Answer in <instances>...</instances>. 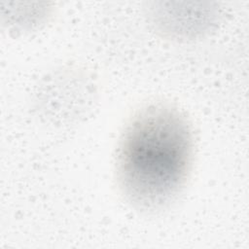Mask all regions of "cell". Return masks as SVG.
I'll return each mask as SVG.
<instances>
[{
    "mask_svg": "<svg viewBox=\"0 0 249 249\" xmlns=\"http://www.w3.org/2000/svg\"><path fill=\"white\" fill-rule=\"evenodd\" d=\"M194 158L190 122L178 107L154 102L137 110L126 124L117 152V183L134 209L156 213L184 190Z\"/></svg>",
    "mask_w": 249,
    "mask_h": 249,
    "instance_id": "cell-1",
    "label": "cell"
},
{
    "mask_svg": "<svg viewBox=\"0 0 249 249\" xmlns=\"http://www.w3.org/2000/svg\"><path fill=\"white\" fill-rule=\"evenodd\" d=\"M151 21L163 38L178 42L199 39L210 33L219 21L217 8L196 4L185 8H152Z\"/></svg>",
    "mask_w": 249,
    "mask_h": 249,
    "instance_id": "cell-2",
    "label": "cell"
}]
</instances>
